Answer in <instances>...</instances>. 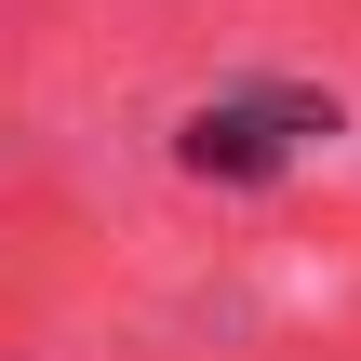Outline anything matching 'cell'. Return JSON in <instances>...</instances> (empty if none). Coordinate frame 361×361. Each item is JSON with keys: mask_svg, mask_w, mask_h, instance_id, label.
Masks as SVG:
<instances>
[{"mask_svg": "<svg viewBox=\"0 0 361 361\" xmlns=\"http://www.w3.org/2000/svg\"><path fill=\"white\" fill-rule=\"evenodd\" d=\"M308 134L335 147V134H348V107H335V94H308V80H255V94L188 107V121H174V161H188L201 188H281Z\"/></svg>", "mask_w": 361, "mask_h": 361, "instance_id": "obj_1", "label": "cell"}]
</instances>
